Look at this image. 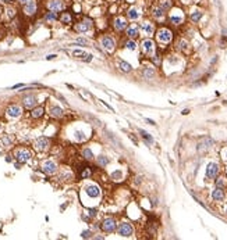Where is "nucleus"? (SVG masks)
<instances>
[{
  "mask_svg": "<svg viewBox=\"0 0 227 240\" xmlns=\"http://www.w3.org/2000/svg\"><path fill=\"white\" fill-rule=\"evenodd\" d=\"M156 38H157V40L160 43H169L173 39V34H172V31L167 29V28H160L157 31V34H156Z\"/></svg>",
  "mask_w": 227,
  "mask_h": 240,
  "instance_id": "obj_2",
  "label": "nucleus"
},
{
  "mask_svg": "<svg viewBox=\"0 0 227 240\" xmlns=\"http://www.w3.org/2000/svg\"><path fill=\"white\" fill-rule=\"evenodd\" d=\"M57 18H59L57 17V13H55V11H49V13H46V15H45V19L49 21V22H53Z\"/></svg>",
  "mask_w": 227,
  "mask_h": 240,
  "instance_id": "obj_31",
  "label": "nucleus"
},
{
  "mask_svg": "<svg viewBox=\"0 0 227 240\" xmlns=\"http://www.w3.org/2000/svg\"><path fill=\"white\" fill-rule=\"evenodd\" d=\"M56 56L55 54H52V56H47V57H46V58H47V60H52V58H55Z\"/></svg>",
  "mask_w": 227,
  "mask_h": 240,
  "instance_id": "obj_45",
  "label": "nucleus"
},
{
  "mask_svg": "<svg viewBox=\"0 0 227 240\" xmlns=\"http://www.w3.org/2000/svg\"><path fill=\"white\" fill-rule=\"evenodd\" d=\"M132 232H134V228H132V225L128 222H123L118 225L117 228V233L120 236H123V237H128V236H131L132 235Z\"/></svg>",
  "mask_w": 227,
  "mask_h": 240,
  "instance_id": "obj_4",
  "label": "nucleus"
},
{
  "mask_svg": "<svg viewBox=\"0 0 227 240\" xmlns=\"http://www.w3.org/2000/svg\"><path fill=\"white\" fill-rule=\"evenodd\" d=\"M92 27V21L89 18H85V19H82L80 22H77L75 24V27L74 29L77 31V32H80V34H85V32H88Z\"/></svg>",
  "mask_w": 227,
  "mask_h": 240,
  "instance_id": "obj_5",
  "label": "nucleus"
},
{
  "mask_svg": "<svg viewBox=\"0 0 227 240\" xmlns=\"http://www.w3.org/2000/svg\"><path fill=\"white\" fill-rule=\"evenodd\" d=\"M178 45H180V49L185 52V49H187V46H188V43H187L185 40H180V43H178Z\"/></svg>",
  "mask_w": 227,
  "mask_h": 240,
  "instance_id": "obj_40",
  "label": "nucleus"
},
{
  "mask_svg": "<svg viewBox=\"0 0 227 240\" xmlns=\"http://www.w3.org/2000/svg\"><path fill=\"white\" fill-rule=\"evenodd\" d=\"M89 215H91V217H95V215H96V210H89Z\"/></svg>",
  "mask_w": 227,
  "mask_h": 240,
  "instance_id": "obj_43",
  "label": "nucleus"
},
{
  "mask_svg": "<svg viewBox=\"0 0 227 240\" xmlns=\"http://www.w3.org/2000/svg\"><path fill=\"white\" fill-rule=\"evenodd\" d=\"M166 10L162 7V6H156V7H153L152 9V17L155 18V19H157V21H162L164 18V13Z\"/></svg>",
  "mask_w": 227,
  "mask_h": 240,
  "instance_id": "obj_16",
  "label": "nucleus"
},
{
  "mask_svg": "<svg viewBox=\"0 0 227 240\" xmlns=\"http://www.w3.org/2000/svg\"><path fill=\"white\" fill-rule=\"evenodd\" d=\"M212 198H213L215 201H223V198H224L223 187H216V189L212 192Z\"/></svg>",
  "mask_w": 227,
  "mask_h": 240,
  "instance_id": "obj_18",
  "label": "nucleus"
},
{
  "mask_svg": "<svg viewBox=\"0 0 227 240\" xmlns=\"http://www.w3.org/2000/svg\"><path fill=\"white\" fill-rule=\"evenodd\" d=\"M141 49H142V52L145 56H149V57H152L155 54V43L152 39H145V40H142V43H141Z\"/></svg>",
  "mask_w": 227,
  "mask_h": 240,
  "instance_id": "obj_3",
  "label": "nucleus"
},
{
  "mask_svg": "<svg viewBox=\"0 0 227 240\" xmlns=\"http://www.w3.org/2000/svg\"><path fill=\"white\" fill-rule=\"evenodd\" d=\"M14 157H16V160L21 162V164H24V162H27V161L31 160V157H32V153L25 149V147H21V149H17V150L14 151Z\"/></svg>",
  "mask_w": 227,
  "mask_h": 240,
  "instance_id": "obj_1",
  "label": "nucleus"
},
{
  "mask_svg": "<svg viewBox=\"0 0 227 240\" xmlns=\"http://www.w3.org/2000/svg\"><path fill=\"white\" fill-rule=\"evenodd\" d=\"M0 13H1V9H0Z\"/></svg>",
  "mask_w": 227,
  "mask_h": 240,
  "instance_id": "obj_48",
  "label": "nucleus"
},
{
  "mask_svg": "<svg viewBox=\"0 0 227 240\" xmlns=\"http://www.w3.org/2000/svg\"><path fill=\"white\" fill-rule=\"evenodd\" d=\"M38 10V4L35 0H29L28 3L24 4V14L25 15H34Z\"/></svg>",
  "mask_w": 227,
  "mask_h": 240,
  "instance_id": "obj_12",
  "label": "nucleus"
},
{
  "mask_svg": "<svg viewBox=\"0 0 227 240\" xmlns=\"http://www.w3.org/2000/svg\"><path fill=\"white\" fill-rule=\"evenodd\" d=\"M127 17H128V19H131V21H136V19L141 18V11L136 9V7H131V9L127 11Z\"/></svg>",
  "mask_w": 227,
  "mask_h": 240,
  "instance_id": "obj_17",
  "label": "nucleus"
},
{
  "mask_svg": "<svg viewBox=\"0 0 227 240\" xmlns=\"http://www.w3.org/2000/svg\"><path fill=\"white\" fill-rule=\"evenodd\" d=\"M42 115H43V107H36V108H34L32 113H31V117H32V118H41Z\"/></svg>",
  "mask_w": 227,
  "mask_h": 240,
  "instance_id": "obj_29",
  "label": "nucleus"
},
{
  "mask_svg": "<svg viewBox=\"0 0 227 240\" xmlns=\"http://www.w3.org/2000/svg\"><path fill=\"white\" fill-rule=\"evenodd\" d=\"M187 114H190V110H184L182 111V115H187Z\"/></svg>",
  "mask_w": 227,
  "mask_h": 240,
  "instance_id": "obj_44",
  "label": "nucleus"
},
{
  "mask_svg": "<svg viewBox=\"0 0 227 240\" xmlns=\"http://www.w3.org/2000/svg\"><path fill=\"white\" fill-rule=\"evenodd\" d=\"M142 29H144V32H145L146 35H152L155 32V27L152 22H149V21H145L144 24H142Z\"/></svg>",
  "mask_w": 227,
  "mask_h": 240,
  "instance_id": "obj_23",
  "label": "nucleus"
},
{
  "mask_svg": "<svg viewBox=\"0 0 227 240\" xmlns=\"http://www.w3.org/2000/svg\"><path fill=\"white\" fill-rule=\"evenodd\" d=\"M126 49H128V50H131V52H134L136 49V43L134 42V39H130V40H127L126 42Z\"/></svg>",
  "mask_w": 227,
  "mask_h": 240,
  "instance_id": "obj_32",
  "label": "nucleus"
},
{
  "mask_svg": "<svg viewBox=\"0 0 227 240\" xmlns=\"http://www.w3.org/2000/svg\"><path fill=\"white\" fill-rule=\"evenodd\" d=\"M111 178L114 179V180H120V179L123 178V174H121L120 171H114V172L111 174Z\"/></svg>",
  "mask_w": 227,
  "mask_h": 240,
  "instance_id": "obj_38",
  "label": "nucleus"
},
{
  "mask_svg": "<svg viewBox=\"0 0 227 240\" xmlns=\"http://www.w3.org/2000/svg\"><path fill=\"white\" fill-rule=\"evenodd\" d=\"M146 121H148V122H149V124H151V125H155V122H153V121H152V119H146Z\"/></svg>",
  "mask_w": 227,
  "mask_h": 240,
  "instance_id": "obj_47",
  "label": "nucleus"
},
{
  "mask_svg": "<svg viewBox=\"0 0 227 240\" xmlns=\"http://www.w3.org/2000/svg\"><path fill=\"white\" fill-rule=\"evenodd\" d=\"M50 114H52L53 117H56V118H60V117H63L64 111H63V108H61V107L53 106V107H50Z\"/></svg>",
  "mask_w": 227,
  "mask_h": 240,
  "instance_id": "obj_25",
  "label": "nucleus"
},
{
  "mask_svg": "<svg viewBox=\"0 0 227 240\" xmlns=\"http://www.w3.org/2000/svg\"><path fill=\"white\" fill-rule=\"evenodd\" d=\"M82 237H91V232L89 231H86V232H82V235H81Z\"/></svg>",
  "mask_w": 227,
  "mask_h": 240,
  "instance_id": "obj_42",
  "label": "nucleus"
},
{
  "mask_svg": "<svg viewBox=\"0 0 227 240\" xmlns=\"http://www.w3.org/2000/svg\"><path fill=\"white\" fill-rule=\"evenodd\" d=\"M152 60H153L155 64H160V56H159V54H153V56H152Z\"/></svg>",
  "mask_w": 227,
  "mask_h": 240,
  "instance_id": "obj_39",
  "label": "nucleus"
},
{
  "mask_svg": "<svg viewBox=\"0 0 227 240\" xmlns=\"http://www.w3.org/2000/svg\"><path fill=\"white\" fill-rule=\"evenodd\" d=\"M113 25H114V29L118 31V32H121V31L127 29V27H128L127 19H126V18H123V17H116V18H114Z\"/></svg>",
  "mask_w": 227,
  "mask_h": 240,
  "instance_id": "obj_13",
  "label": "nucleus"
},
{
  "mask_svg": "<svg viewBox=\"0 0 227 240\" xmlns=\"http://www.w3.org/2000/svg\"><path fill=\"white\" fill-rule=\"evenodd\" d=\"M85 193L89 196L91 198H96V197L100 196V189L96 185H89V186L85 187Z\"/></svg>",
  "mask_w": 227,
  "mask_h": 240,
  "instance_id": "obj_15",
  "label": "nucleus"
},
{
  "mask_svg": "<svg viewBox=\"0 0 227 240\" xmlns=\"http://www.w3.org/2000/svg\"><path fill=\"white\" fill-rule=\"evenodd\" d=\"M102 229L106 233H113V232L117 229V223L114 221V218H106L103 222H102Z\"/></svg>",
  "mask_w": 227,
  "mask_h": 240,
  "instance_id": "obj_7",
  "label": "nucleus"
},
{
  "mask_svg": "<svg viewBox=\"0 0 227 240\" xmlns=\"http://www.w3.org/2000/svg\"><path fill=\"white\" fill-rule=\"evenodd\" d=\"M139 133H141L142 139H144V140H145L148 144H152V143H153V137H152L151 135L148 133V132H145V131H142V129H141V131H139Z\"/></svg>",
  "mask_w": 227,
  "mask_h": 240,
  "instance_id": "obj_30",
  "label": "nucleus"
},
{
  "mask_svg": "<svg viewBox=\"0 0 227 240\" xmlns=\"http://www.w3.org/2000/svg\"><path fill=\"white\" fill-rule=\"evenodd\" d=\"M201 18H202V13H201V11H194V13L191 14V21H192V22H198Z\"/></svg>",
  "mask_w": 227,
  "mask_h": 240,
  "instance_id": "obj_35",
  "label": "nucleus"
},
{
  "mask_svg": "<svg viewBox=\"0 0 227 240\" xmlns=\"http://www.w3.org/2000/svg\"><path fill=\"white\" fill-rule=\"evenodd\" d=\"M49 146H50V142H49V139L45 137V136H42V137L36 139L35 143H34V147H35V150H38V151L47 150V147H49Z\"/></svg>",
  "mask_w": 227,
  "mask_h": 240,
  "instance_id": "obj_8",
  "label": "nucleus"
},
{
  "mask_svg": "<svg viewBox=\"0 0 227 240\" xmlns=\"http://www.w3.org/2000/svg\"><path fill=\"white\" fill-rule=\"evenodd\" d=\"M219 174V165L216 162H209L208 167H206V176L209 179H215L218 178Z\"/></svg>",
  "mask_w": 227,
  "mask_h": 240,
  "instance_id": "obj_11",
  "label": "nucleus"
},
{
  "mask_svg": "<svg viewBox=\"0 0 227 240\" xmlns=\"http://www.w3.org/2000/svg\"><path fill=\"white\" fill-rule=\"evenodd\" d=\"M74 140H75V142H84V140H86L85 132H82V131H75V132H74Z\"/></svg>",
  "mask_w": 227,
  "mask_h": 240,
  "instance_id": "obj_27",
  "label": "nucleus"
},
{
  "mask_svg": "<svg viewBox=\"0 0 227 240\" xmlns=\"http://www.w3.org/2000/svg\"><path fill=\"white\" fill-rule=\"evenodd\" d=\"M212 144H213V140H212L210 137H205V139H203V140L198 144V147H197V149H198V151H205V150H208Z\"/></svg>",
  "mask_w": 227,
  "mask_h": 240,
  "instance_id": "obj_19",
  "label": "nucleus"
},
{
  "mask_svg": "<svg viewBox=\"0 0 227 240\" xmlns=\"http://www.w3.org/2000/svg\"><path fill=\"white\" fill-rule=\"evenodd\" d=\"M7 115L10 117V118H18L20 115H21V113H22V110H21V107L18 106V104H11V106L7 108Z\"/></svg>",
  "mask_w": 227,
  "mask_h": 240,
  "instance_id": "obj_14",
  "label": "nucleus"
},
{
  "mask_svg": "<svg viewBox=\"0 0 227 240\" xmlns=\"http://www.w3.org/2000/svg\"><path fill=\"white\" fill-rule=\"evenodd\" d=\"M216 186H218V187H223V186H224V180H223L222 178H218V179H216Z\"/></svg>",
  "mask_w": 227,
  "mask_h": 240,
  "instance_id": "obj_41",
  "label": "nucleus"
},
{
  "mask_svg": "<svg viewBox=\"0 0 227 240\" xmlns=\"http://www.w3.org/2000/svg\"><path fill=\"white\" fill-rule=\"evenodd\" d=\"M226 211H227V210H226Z\"/></svg>",
  "mask_w": 227,
  "mask_h": 240,
  "instance_id": "obj_49",
  "label": "nucleus"
},
{
  "mask_svg": "<svg viewBox=\"0 0 227 240\" xmlns=\"http://www.w3.org/2000/svg\"><path fill=\"white\" fill-rule=\"evenodd\" d=\"M100 45L103 46V49L107 52V53H111L113 50H114V47H116V43H114V40H113V38L111 36H103L102 39H100Z\"/></svg>",
  "mask_w": 227,
  "mask_h": 240,
  "instance_id": "obj_6",
  "label": "nucleus"
},
{
  "mask_svg": "<svg viewBox=\"0 0 227 240\" xmlns=\"http://www.w3.org/2000/svg\"><path fill=\"white\" fill-rule=\"evenodd\" d=\"M46 6H47L49 11L57 13V11H61L64 9V1L63 0H47Z\"/></svg>",
  "mask_w": 227,
  "mask_h": 240,
  "instance_id": "obj_9",
  "label": "nucleus"
},
{
  "mask_svg": "<svg viewBox=\"0 0 227 240\" xmlns=\"http://www.w3.org/2000/svg\"><path fill=\"white\" fill-rule=\"evenodd\" d=\"M20 3H21V4H25V3H28V1H29V0H18Z\"/></svg>",
  "mask_w": 227,
  "mask_h": 240,
  "instance_id": "obj_46",
  "label": "nucleus"
},
{
  "mask_svg": "<svg viewBox=\"0 0 227 240\" xmlns=\"http://www.w3.org/2000/svg\"><path fill=\"white\" fill-rule=\"evenodd\" d=\"M126 34H127L128 39H135V38L139 36V28L138 27H127Z\"/></svg>",
  "mask_w": 227,
  "mask_h": 240,
  "instance_id": "obj_20",
  "label": "nucleus"
},
{
  "mask_svg": "<svg viewBox=\"0 0 227 240\" xmlns=\"http://www.w3.org/2000/svg\"><path fill=\"white\" fill-rule=\"evenodd\" d=\"M60 21H61L63 24H66V25H70V24L73 22V15H71L68 11H64L63 14L60 15Z\"/></svg>",
  "mask_w": 227,
  "mask_h": 240,
  "instance_id": "obj_24",
  "label": "nucleus"
},
{
  "mask_svg": "<svg viewBox=\"0 0 227 240\" xmlns=\"http://www.w3.org/2000/svg\"><path fill=\"white\" fill-rule=\"evenodd\" d=\"M177 13H172V15H170V22H172L173 25H180L182 22V19H184L182 14H177Z\"/></svg>",
  "mask_w": 227,
  "mask_h": 240,
  "instance_id": "obj_22",
  "label": "nucleus"
},
{
  "mask_svg": "<svg viewBox=\"0 0 227 240\" xmlns=\"http://www.w3.org/2000/svg\"><path fill=\"white\" fill-rule=\"evenodd\" d=\"M82 157H84L85 160H92V158H93V153H92L89 149H84V150H82Z\"/></svg>",
  "mask_w": 227,
  "mask_h": 240,
  "instance_id": "obj_34",
  "label": "nucleus"
},
{
  "mask_svg": "<svg viewBox=\"0 0 227 240\" xmlns=\"http://www.w3.org/2000/svg\"><path fill=\"white\" fill-rule=\"evenodd\" d=\"M42 171H43L45 174H47V175H53V174H56V171H57V164L52 160L45 161V162L42 164Z\"/></svg>",
  "mask_w": 227,
  "mask_h": 240,
  "instance_id": "obj_10",
  "label": "nucleus"
},
{
  "mask_svg": "<svg viewBox=\"0 0 227 240\" xmlns=\"http://www.w3.org/2000/svg\"><path fill=\"white\" fill-rule=\"evenodd\" d=\"M35 104H36V97L34 95H29V96L24 97V106H25V108H32Z\"/></svg>",
  "mask_w": 227,
  "mask_h": 240,
  "instance_id": "obj_21",
  "label": "nucleus"
},
{
  "mask_svg": "<svg viewBox=\"0 0 227 240\" xmlns=\"http://www.w3.org/2000/svg\"><path fill=\"white\" fill-rule=\"evenodd\" d=\"M118 68H120V71H123V72H130L131 70H132L131 64L123 61V60H121V61H118Z\"/></svg>",
  "mask_w": 227,
  "mask_h": 240,
  "instance_id": "obj_28",
  "label": "nucleus"
},
{
  "mask_svg": "<svg viewBox=\"0 0 227 240\" xmlns=\"http://www.w3.org/2000/svg\"><path fill=\"white\" fill-rule=\"evenodd\" d=\"M11 143H13V139L10 137L9 135H4V136L1 137V144H3L4 147H9Z\"/></svg>",
  "mask_w": 227,
  "mask_h": 240,
  "instance_id": "obj_33",
  "label": "nucleus"
},
{
  "mask_svg": "<svg viewBox=\"0 0 227 240\" xmlns=\"http://www.w3.org/2000/svg\"><path fill=\"white\" fill-rule=\"evenodd\" d=\"M107 162H109V158H107V157H105V156H99V157H98V164H99L100 167H106Z\"/></svg>",
  "mask_w": 227,
  "mask_h": 240,
  "instance_id": "obj_36",
  "label": "nucleus"
},
{
  "mask_svg": "<svg viewBox=\"0 0 227 240\" xmlns=\"http://www.w3.org/2000/svg\"><path fill=\"white\" fill-rule=\"evenodd\" d=\"M91 176V169L89 167H80V178L86 179Z\"/></svg>",
  "mask_w": 227,
  "mask_h": 240,
  "instance_id": "obj_26",
  "label": "nucleus"
},
{
  "mask_svg": "<svg viewBox=\"0 0 227 240\" xmlns=\"http://www.w3.org/2000/svg\"><path fill=\"white\" fill-rule=\"evenodd\" d=\"M153 75H155V70H153V68H151V67L145 68V71H144V76H145V78L149 79V78H152Z\"/></svg>",
  "mask_w": 227,
  "mask_h": 240,
  "instance_id": "obj_37",
  "label": "nucleus"
}]
</instances>
